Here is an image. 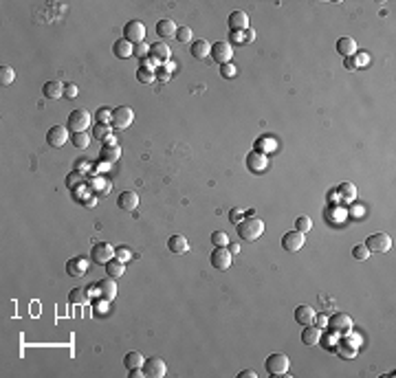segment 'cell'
<instances>
[{
  "instance_id": "83f0119b",
  "label": "cell",
  "mask_w": 396,
  "mask_h": 378,
  "mask_svg": "<svg viewBox=\"0 0 396 378\" xmlns=\"http://www.w3.org/2000/svg\"><path fill=\"white\" fill-rule=\"evenodd\" d=\"M209 53H212V44H209L207 40H198V42L191 44V55H194L196 60H205Z\"/></svg>"
},
{
  "instance_id": "3957f363",
  "label": "cell",
  "mask_w": 396,
  "mask_h": 378,
  "mask_svg": "<svg viewBox=\"0 0 396 378\" xmlns=\"http://www.w3.org/2000/svg\"><path fill=\"white\" fill-rule=\"evenodd\" d=\"M288 365L290 360L286 354L282 352H275V354H269V358H266V371H269L271 376H282L288 371Z\"/></svg>"
},
{
  "instance_id": "f5cc1de1",
  "label": "cell",
  "mask_w": 396,
  "mask_h": 378,
  "mask_svg": "<svg viewBox=\"0 0 396 378\" xmlns=\"http://www.w3.org/2000/svg\"><path fill=\"white\" fill-rule=\"evenodd\" d=\"M227 248H229L231 253H238V251H240V246H238V244H229V246H227Z\"/></svg>"
},
{
  "instance_id": "7402d4cb",
  "label": "cell",
  "mask_w": 396,
  "mask_h": 378,
  "mask_svg": "<svg viewBox=\"0 0 396 378\" xmlns=\"http://www.w3.org/2000/svg\"><path fill=\"white\" fill-rule=\"evenodd\" d=\"M315 319V308L313 306H297L295 308V321L304 328V325H311V321Z\"/></svg>"
},
{
  "instance_id": "bcb514c9",
  "label": "cell",
  "mask_w": 396,
  "mask_h": 378,
  "mask_svg": "<svg viewBox=\"0 0 396 378\" xmlns=\"http://www.w3.org/2000/svg\"><path fill=\"white\" fill-rule=\"evenodd\" d=\"M115 258L121 260V262H128L130 260V251H128L126 246H119V248H115Z\"/></svg>"
},
{
  "instance_id": "d6986e66",
  "label": "cell",
  "mask_w": 396,
  "mask_h": 378,
  "mask_svg": "<svg viewBox=\"0 0 396 378\" xmlns=\"http://www.w3.org/2000/svg\"><path fill=\"white\" fill-rule=\"evenodd\" d=\"M86 269H88V260L86 258H73L66 262V273L71 277H81L86 273Z\"/></svg>"
},
{
  "instance_id": "836d02e7",
  "label": "cell",
  "mask_w": 396,
  "mask_h": 378,
  "mask_svg": "<svg viewBox=\"0 0 396 378\" xmlns=\"http://www.w3.org/2000/svg\"><path fill=\"white\" fill-rule=\"evenodd\" d=\"M14 79H16L14 68L5 64V66L0 68V84H3V86H9V84H14Z\"/></svg>"
},
{
  "instance_id": "f35d334b",
  "label": "cell",
  "mask_w": 396,
  "mask_h": 378,
  "mask_svg": "<svg viewBox=\"0 0 396 378\" xmlns=\"http://www.w3.org/2000/svg\"><path fill=\"white\" fill-rule=\"evenodd\" d=\"M352 255H354V260L365 262V260L370 258V251H368V246H365V244H357V246L352 248Z\"/></svg>"
},
{
  "instance_id": "f1b7e54d",
  "label": "cell",
  "mask_w": 396,
  "mask_h": 378,
  "mask_svg": "<svg viewBox=\"0 0 396 378\" xmlns=\"http://www.w3.org/2000/svg\"><path fill=\"white\" fill-rule=\"evenodd\" d=\"M124 271H126V262H121V260H117V258H113L106 264V273H108V277H121L124 275Z\"/></svg>"
},
{
  "instance_id": "ffe728a7",
  "label": "cell",
  "mask_w": 396,
  "mask_h": 378,
  "mask_svg": "<svg viewBox=\"0 0 396 378\" xmlns=\"http://www.w3.org/2000/svg\"><path fill=\"white\" fill-rule=\"evenodd\" d=\"M113 53L119 57V60H128V57L135 55V44H130L126 38L117 40V42L113 44Z\"/></svg>"
},
{
  "instance_id": "d590c367",
  "label": "cell",
  "mask_w": 396,
  "mask_h": 378,
  "mask_svg": "<svg viewBox=\"0 0 396 378\" xmlns=\"http://www.w3.org/2000/svg\"><path fill=\"white\" fill-rule=\"evenodd\" d=\"M137 79L141 81V84H152V81L156 79V75H154V71H150V68H139Z\"/></svg>"
},
{
  "instance_id": "11a10c76",
  "label": "cell",
  "mask_w": 396,
  "mask_h": 378,
  "mask_svg": "<svg viewBox=\"0 0 396 378\" xmlns=\"http://www.w3.org/2000/svg\"><path fill=\"white\" fill-rule=\"evenodd\" d=\"M255 38V33L253 31H249V29H247V40H253Z\"/></svg>"
},
{
  "instance_id": "5bb4252c",
  "label": "cell",
  "mask_w": 396,
  "mask_h": 378,
  "mask_svg": "<svg viewBox=\"0 0 396 378\" xmlns=\"http://www.w3.org/2000/svg\"><path fill=\"white\" fill-rule=\"evenodd\" d=\"M266 165H269V159H266L264 152H260V150H253L251 154H247V167L255 174H262L266 170Z\"/></svg>"
},
{
  "instance_id": "8d00e7d4",
  "label": "cell",
  "mask_w": 396,
  "mask_h": 378,
  "mask_svg": "<svg viewBox=\"0 0 396 378\" xmlns=\"http://www.w3.org/2000/svg\"><path fill=\"white\" fill-rule=\"evenodd\" d=\"M212 244L214 246H227L229 244V235L225 231H214L212 233Z\"/></svg>"
},
{
  "instance_id": "ee69618b",
  "label": "cell",
  "mask_w": 396,
  "mask_h": 378,
  "mask_svg": "<svg viewBox=\"0 0 396 378\" xmlns=\"http://www.w3.org/2000/svg\"><path fill=\"white\" fill-rule=\"evenodd\" d=\"M337 189H339V191H341L343 196H346L348 200H350L352 196L357 194V189H354V185H350V183H343V185H339V187H337Z\"/></svg>"
},
{
  "instance_id": "60d3db41",
  "label": "cell",
  "mask_w": 396,
  "mask_h": 378,
  "mask_svg": "<svg viewBox=\"0 0 396 378\" xmlns=\"http://www.w3.org/2000/svg\"><path fill=\"white\" fill-rule=\"evenodd\" d=\"M337 352H339L343 358H354V356H357V347L348 345V343H341V345H337Z\"/></svg>"
},
{
  "instance_id": "5b68a950",
  "label": "cell",
  "mask_w": 396,
  "mask_h": 378,
  "mask_svg": "<svg viewBox=\"0 0 396 378\" xmlns=\"http://www.w3.org/2000/svg\"><path fill=\"white\" fill-rule=\"evenodd\" d=\"M365 246H368L370 253H387L392 248V237L387 233H372L365 240Z\"/></svg>"
},
{
  "instance_id": "7c38bea8",
  "label": "cell",
  "mask_w": 396,
  "mask_h": 378,
  "mask_svg": "<svg viewBox=\"0 0 396 378\" xmlns=\"http://www.w3.org/2000/svg\"><path fill=\"white\" fill-rule=\"evenodd\" d=\"M143 371H145V376H150V378H161V376H165V371H167V367H165V360L159 358V356L145 358V363H143Z\"/></svg>"
},
{
  "instance_id": "db71d44e",
  "label": "cell",
  "mask_w": 396,
  "mask_h": 378,
  "mask_svg": "<svg viewBox=\"0 0 396 378\" xmlns=\"http://www.w3.org/2000/svg\"><path fill=\"white\" fill-rule=\"evenodd\" d=\"M165 68H167V71H174V68H176V64H174V62H165Z\"/></svg>"
},
{
  "instance_id": "816d5d0a",
  "label": "cell",
  "mask_w": 396,
  "mask_h": 378,
  "mask_svg": "<svg viewBox=\"0 0 396 378\" xmlns=\"http://www.w3.org/2000/svg\"><path fill=\"white\" fill-rule=\"evenodd\" d=\"M229 218H231V222H236V224L242 220V218H240V213H238V211H231V213H229Z\"/></svg>"
},
{
  "instance_id": "30bf717a",
  "label": "cell",
  "mask_w": 396,
  "mask_h": 378,
  "mask_svg": "<svg viewBox=\"0 0 396 378\" xmlns=\"http://www.w3.org/2000/svg\"><path fill=\"white\" fill-rule=\"evenodd\" d=\"M68 132L71 130H68L66 125H53L46 132V143H49L51 148H62V145L68 141V137H71Z\"/></svg>"
},
{
  "instance_id": "9c48e42d",
  "label": "cell",
  "mask_w": 396,
  "mask_h": 378,
  "mask_svg": "<svg viewBox=\"0 0 396 378\" xmlns=\"http://www.w3.org/2000/svg\"><path fill=\"white\" fill-rule=\"evenodd\" d=\"M212 266L218 271H227L231 266V262H234V258H231V251L227 246H214V253H212Z\"/></svg>"
},
{
  "instance_id": "f6af8a7d",
  "label": "cell",
  "mask_w": 396,
  "mask_h": 378,
  "mask_svg": "<svg viewBox=\"0 0 396 378\" xmlns=\"http://www.w3.org/2000/svg\"><path fill=\"white\" fill-rule=\"evenodd\" d=\"M77 92H79V88L75 84H71V81H68V84H64V97L75 99V97H77Z\"/></svg>"
},
{
  "instance_id": "f546056e",
  "label": "cell",
  "mask_w": 396,
  "mask_h": 378,
  "mask_svg": "<svg viewBox=\"0 0 396 378\" xmlns=\"http://www.w3.org/2000/svg\"><path fill=\"white\" fill-rule=\"evenodd\" d=\"M143 363H145V358H143V354H141V352H128V354H126V358H124V365H126L128 369L143 367Z\"/></svg>"
},
{
  "instance_id": "44dd1931",
  "label": "cell",
  "mask_w": 396,
  "mask_h": 378,
  "mask_svg": "<svg viewBox=\"0 0 396 378\" xmlns=\"http://www.w3.org/2000/svg\"><path fill=\"white\" fill-rule=\"evenodd\" d=\"M319 341H322V330L319 328L306 325V328L302 330V343H304V345L315 347V345H319Z\"/></svg>"
},
{
  "instance_id": "4dcf8cb0",
  "label": "cell",
  "mask_w": 396,
  "mask_h": 378,
  "mask_svg": "<svg viewBox=\"0 0 396 378\" xmlns=\"http://www.w3.org/2000/svg\"><path fill=\"white\" fill-rule=\"evenodd\" d=\"M71 141L77 150H86L90 145V135L88 132H75V135H71Z\"/></svg>"
},
{
  "instance_id": "603a6c76",
  "label": "cell",
  "mask_w": 396,
  "mask_h": 378,
  "mask_svg": "<svg viewBox=\"0 0 396 378\" xmlns=\"http://www.w3.org/2000/svg\"><path fill=\"white\" fill-rule=\"evenodd\" d=\"M42 95L46 97V99H60V97L64 95V84L62 81H46V84L42 86Z\"/></svg>"
},
{
  "instance_id": "74e56055",
  "label": "cell",
  "mask_w": 396,
  "mask_h": 378,
  "mask_svg": "<svg viewBox=\"0 0 396 378\" xmlns=\"http://www.w3.org/2000/svg\"><path fill=\"white\" fill-rule=\"evenodd\" d=\"M220 75H223L225 79H234L236 75H238V68H236V64H234V62H229V64H223V66H220Z\"/></svg>"
},
{
  "instance_id": "e0dca14e",
  "label": "cell",
  "mask_w": 396,
  "mask_h": 378,
  "mask_svg": "<svg viewBox=\"0 0 396 378\" xmlns=\"http://www.w3.org/2000/svg\"><path fill=\"white\" fill-rule=\"evenodd\" d=\"M227 25H229L231 33L247 31V29H249V16L244 14V11H234V14L229 16V20H227Z\"/></svg>"
},
{
  "instance_id": "d6a6232c",
  "label": "cell",
  "mask_w": 396,
  "mask_h": 378,
  "mask_svg": "<svg viewBox=\"0 0 396 378\" xmlns=\"http://www.w3.org/2000/svg\"><path fill=\"white\" fill-rule=\"evenodd\" d=\"M110 135H113V132H110V125H104V123H95V125H92V139L106 141Z\"/></svg>"
},
{
  "instance_id": "f907efd6",
  "label": "cell",
  "mask_w": 396,
  "mask_h": 378,
  "mask_svg": "<svg viewBox=\"0 0 396 378\" xmlns=\"http://www.w3.org/2000/svg\"><path fill=\"white\" fill-rule=\"evenodd\" d=\"M240 378H258V374H255L253 369H244V371H240Z\"/></svg>"
},
{
  "instance_id": "c3c4849f",
  "label": "cell",
  "mask_w": 396,
  "mask_h": 378,
  "mask_svg": "<svg viewBox=\"0 0 396 378\" xmlns=\"http://www.w3.org/2000/svg\"><path fill=\"white\" fill-rule=\"evenodd\" d=\"M346 68H348V71H354V68H357V55L346 57Z\"/></svg>"
},
{
  "instance_id": "7a4b0ae2",
  "label": "cell",
  "mask_w": 396,
  "mask_h": 378,
  "mask_svg": "<svg viewBox=\"0 0 396 378\" xmlns=\"http://www.w3.org/2000/svg\"><path fill=\"white\" fill-rule=\"evenodd\" d=\"M66 128L71 130V135H75V132H86L90 128V112L84 108L73 110L66 119Z\"/></svg>"
},
{
  "instance_id": "e575fe53",
  "label": "cell",
  "mask_w": 396,
  "mask_h": 378,
  "mask_svg": "<svg viewBox=\"0 0 396 378\" xmlns=\"http://www.w3.org/2000/svg\"><path fill=\"white\" fill-rule=\"evenodd\" d=\"M311 229H313V220L308 216H300L295 220V231H300V233H308Z\"/></svg>"
},
{
  "instance_id": "484cf974",
  "label": "cell",
  "mask_w": 396,
  "mask_h": 378,
  "mask_svg": "<svg viewBox=\"0 0 396 378\" xmlns=\"http://www.w3.org/2000/svg\"><path fill=\"white\" fill-rule=\"evenodd\" d=\"M176 25H174V20H170V18H163V20H159L156 22V33H159L161 38H172V36H176Z\"/></svg>"
},
{
  "instance_id": "681fc988",
  "label": "cell",
  "mask_w": 396,
  "mask_h": 378,
  "mask_svg": "<svg viewBox=\"0 0 396 378\" xmlns=\"http://www.w3.org/2000/svg\"><path fill=\"white\" fill-rule=\"evenodd\" d=\"M130 376L132 378H143L145 371H143V367H135V369H130Z\"/></svg>"
},
{
  "instance_id": "6da1fadb",
  "label": "cell",
  "mask_w": 396,
  "mask_h": 378,
  "mask_svg": "<svg viewBox=\"0 0 396 378\" xmlns=\"http://www.w3.org/2000/svg\"><path fill=\"white\" fill-rule=\"evenodd\" d=\"M264 233V222H262L260 218H242L240 222H238V235H240V240L244 242H255L258 237Z\"/></svg>"
},
{
  "instance_id": "1f68e13d",
  "label": "cell",
  "mask_w": 396,
  "mask_h": 378,
  "mask_svg": "<svg viewBox=\"0 0 396 378\" xmlns=\"http://www.w3.org/2000/svg\"><path fill=\"white\" fill-rule=\"evenodd\" d=\"M95 119H97V123L110 125V123H113V110H110L108 106H102V108H97V112H95Z\"/></svg>"
},
{
  "instance_id": "8992f818",
  "label": "cell",
  "mask_w": 396,
  "mask_h": 378,
  "mask_svg": "<svg viewBox=\"0 0 396 378\" xmlns=\"http://www.w3.org/2000/svg\"><path fill=\"white\" fill-rule=\"evenodd\" d=\"M90 258H92V262H95V264H102V266H106L108 262L115 258V248L110 246L108 242H97V244H92Z\"/></svg>"
},
{
  "instance_id": "ba28073f",
  "label": "cell",
  "mask_w": 396,
  "mask_h": 378,
  "mask_svg": "<svg viewBox=\"0 0 396 378\" xmlns=\"http://www.w3.org/2000/svg\"><path fill=\"white\" fill-rule=\"evenodd\" d=\"M328 328L333 330L335 334H348L352 330V319L348 317L346 312H335V315L328 319Z\"/></svg>"
},
{
  "instance_id": "d4e9b609",
  "label": "cell",
  "mask_w": 396,
  "mask_h": 378,
  "mask_svg": "<svg viewBox=\"0 0 396 378\" xmlns=\"http://www.w3.org/2000/svg\"><path fill=\"white\" fill-rule=\"evenodd\" d=\"M167 248H170L174 255L187 253L189 251V242H187V237H183V235H172L170 240H167Z\"/></svg>"
},
{
  "instance_id": "9a60e30c",
  "label": "cell",
  "mask_w": 396,
  "mask_h": 378,
  "mask_svg": "<svg viewBox=\"0 0 396 378\" xmlns=\"http://www.w3.org/2000/svg\"><path fill=\"white\" fill-rule=\"evenodd\" d=\"M117 207L124 209V211H135V209L139 207V194L132 191V189L121 191L119 198H117Z\"/></svg>"
},
{
  "instance_id": "4fadbf2b",
  "label": "cell",
  "mask_w": 396,
  "mask_h": 378,
  "mask_svg": "<svg viewBox=\"0 0 396 378\" xmlns=\"http://www.w3.org/2000/svg\"><path fill=\"white\" fill-rule=\"evenodd\" d=\"M304 242H306L304 233H300V231H288V233L282 237V248L288 253H295L304 246Z\"/></svg>"
},
{
  "instance_id": "7dc6e473",
  "label": "cell",
  "mask_w": 396,
  "mask_h": 378,
  "mask_svg": "<svg viewBox=\"0 0 396 378\" xmlns=\"http://www.w3.org/2000/svg\"><path fill=\"white\" fill-rule=\"evenodd\" d=\"M81 295H84V290H79V288L71 290V301H73V304H75V301H77V304H81V301H84V297H81Z\"/></svg>"
},
{
  "instance_id": "ac0fdd59",
  "label": "cell",
  "mask_w": 396,
  "mask_h": 378,
  "mask_svg": "<svg viewBox=\"0 0 396 378\" xmlns=\"http://www.w3.org/2000/svg\"><path fill=\"white\" fill-rule=\"evenodd\" d=\"M170 55H172V51L165 42H156V44L150 46V57H152L154 62H159V64L170 62Z\"/></svg>"
},
{
  "instance_id": "b9f144b4",
  "label": "cell",
  "mask_w": 396,
  "mask_h": 378,
  "mask_svg": "<svg viewBox=\"0 0 396 378\" xmlns=\"http://www.w3.org/2000/svg\"><path fill=\"white\" fill-rule=\"evenodd\" d=\"M81 183H84V176H81L79 172H71V174L66 176V185H68L71 189L77 187V185H81Z\"/></svg>"
},
{
  "instance_id": "52a82bcc",
  "label": "cell",
  "mask_w": 396,
  "mask_h": 378,
  "mask_svg": "<svg viewBox=\"0 0 396 378\" xmlns=\"http://www.w3.org/2000/svg\"><path fill=\"white\" fill-rule=\"evenodd\" d=\"M132 119H135V112H132V108L128 106H119L113 110V125L115 130H126L128 125L132 123Z\"/></svg>"
},
{
  "instance_id": "4316f807",
  "label": "cell",
  "mask_w": 396,
  "mask_h": 378,
  "mask_svg": "<svg viewBox=\"0 0 396 378\" xmlns=\"http://www.w3.org/2000/svg\"><path fill=\"white\" fill-rule=\"evenodd\" d=\"M121 156V148L117 143L115 145H104L102 148V154H99V159H102L104 163H115Z\"/></svg>"
},
{
  "instance_id": "2e32d148",
  "label": "cell",
  "mask_w": 396,
  "mask_h": 378,
  "mask_svg": "<svg viewBox=\"0 0 396 378\" xmlns=\"http://www.w3.org/2000/svg\"><path fill=\"white\" fill-rule=\"evenodd\" d=\"M97 290H99V295H102L104 301H113L115 297H117V282H115V277L102 279V282L97 284Z\"/></svg>"
},
{
  "instance_id": "7bdbcfd3",
  "label": "cell",
  "mask_w": 396,
  "mask_h": 378,
  "mask_svg": "<svg viewBox=\"0 0 396 378\" xmlns=\"http://www.w3.org/2000/svg\"><path fill=\"white\" fill-rule=\"evenodd\" d=\"M150 55V44H135V57H139V60H145V57Z\"/></svg>"
},
{
  "instance_id": "ab89813d",
  "label": "cell",
  "mask_w": 396,
  "mask_h": 378,
  "mask_svg": "<svg viewBox=\"0 0 396 378\" xmlns=\"http://www.w3.org/2000/svg\"><path fill=\"white\" fill-rule=\"evenodd\" d=\"M174 38H176L180 44L191 42V29H189V27H180V29H176V36H174Z\"/></svg>"
},
{
  "instance_id": "cb8c5ba5",
  "label": "cell",
  "mask_w": 396,
  "mask_h": 378,
  "mask_svg": "<svg viewBox=\"0 0 396 378\" xmlns=\"http://www.w3.org/2000/svg\"><path fill=\"white\" fill-rule=\"evenodd\" d=\"M337 51H339V55H343V57H352V55L359 53L357 42H354L352 38H339L337 40Z\"/></svg>"
},
{
  "instance_id": "8fae6325",
  "label": "cell",
  "mask_w": 396,
  "mask_h": 378,
  "mask_svg": "<svg viewBox=\"0 0 396 378\" xmlns=\"http://www.w3.org/2000/svg\"><path fill=\"white\" fill-rule=\"evenodd\" d=\"M209 55L223 66V64H229L231 57H234V46L229 42H216V44H212V53Z\"/></svg>"
},
{
  "instance_id": "277c9868",
  "label": "cell",
  "mask_w": 396,
  "mask_h": 378,
  "mask_svg": "<svg viewBox=\"0 0 396 378\" xmlns=\"http://www.w3.org/2000/svg\"><path fill=\"white\" fill-rule=\"evenodd\" d=\"M145 33H148V29L141 20H128V25L124 27V38L130 44H141L145 40Z\"/></svg>"
}]
</instances>
